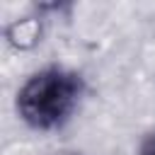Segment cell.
I'll return each instance as SVG.
<instances>
[{"label": "cell", "mask_w": 155, "mask_h": 155, "mask_svg": "<svg viewBox=\"0 0 155 155\" xmlns=\"http://www.w3.org/2000/svg\"><path fill=\"white\" fill-rule=\"evenodd\" d=\"M85 94L87 80L80 70L48 63L19 85L15 94V111L27 128L51 133L73 121Z\"/></svg>", "instance_id": "1"}, {"label": "cell", "mask_w": 155, "mask_h": 155, "mask_svg": "<svg viewBox=\"0 0 155 155\" xmlns=\"http://www.w3.org/2000/svg\"><path fill=\"white\" fill-rule=\"evenodd\" d=\"M44 15L41 10L39 12H31V15H24V17H17V19H10L2 29V36H5V44L12 48V51H31L41 44V36H44Z\"/></svg>", "instance_id": "2"}, {"label": "cell", "mask_w": 155, "mask_h": 155, "mask_svg": "<svg viewBox=\"0 0 155 155\" xmlns=\"http://www.w3.org/2000/svg\"><path fill=\"white\" fill-rule=\"evenodd\" d=\"M136 155H155V128H150V131L140 138Z\"/></svg>", "instance_id": "3"}, {"label": "cell", "mask_w": 155, "mask_h": 155, "mask_svg": "<svg viewBox=\"0 0 155 155\" xmlns=\"http://www.w3.org/2000/svg\"><path fill=\"white\" fill-rule=\"evenodd\" d=\"M51 155H82V153H75V150H58V153H51Z\"/></svg>", "instance_id": "4"}]
</instances>
